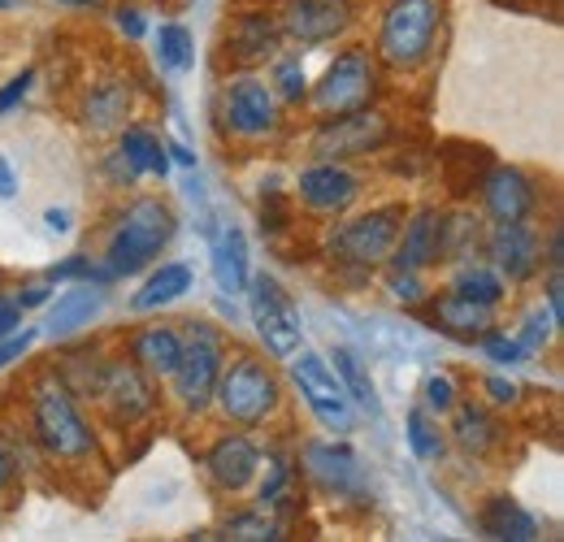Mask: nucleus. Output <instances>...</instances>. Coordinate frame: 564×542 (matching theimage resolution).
Masks as SVG:
<instances>
[{"instance_id": "10", "label": "nucleus", "mask_w": 564, "mask_h": 542, "mask_svg": "<svg viewBox=\"0 0 564 542\" xmlns=\"http://www.w3.org/2000/svg\"><path fill=\"white\" fill-rule=\"evenodd\" d=\"M91 404L100 412V421L109 430H135L148 416H156L161 408V382L148 378L140 365H131L127 356H105L100 382Z\"/></svg>"}, {"instance_id": "56", "label": "nucleus", "mask_w": 564, "mask_h": 542, "mask_svg": "<svg viewBox=\"0 0 564 542\" xmlns=\"http://www.w3.org/2000/svg\"><path fill=\"white\" fill-rule=\"evenodd\" d=\"M165 152H170V161H178V165L196 170V152H187V143H178V139H165Z\"/></svg>"}, {"instance_id": "20", "label": "nucleus", "mask_w": 564, "mask_h": 542, "mask_svg": "<svg viewBox=\"0 0 564 542\" xmlns=\"http://www.w3.org/2000/svg\"><path fill=\"white\" fill-rule=\"evenodd\" d=\"M539 204V183L517 165H491L478 183V208L487 221H534Z\"/></svg>"}, {"instance_id": "4", "label": "nucleus", "mask_w": 564, "mask_h": 542, "mask_svg": "<svg viewBox=\"0 0 564 542\" xmlns=\"http://www.w3.org/2000/svg\"><path fill=\"white\" fill-rule=\"evenodd\" d=\"M447 4L443 0H387L373 31V57L391 74H417L434 62L443 35Z\"/></svg>"}, {"instance_id": "30", "label": "nucleus", "mask_w": 564, "mask_h": 542, "mask_svg": "<svg viewBox=\"0 0 564 542\" xmlns=\"http://www.w3.org/2000/svg\"><path fill=\"white\" fill-rule=\"evenodd\" d=\"M447 286H452L456 295L482 304V308H499V304L508 300V282H503V278L495 273L491 261H482V257L456 261V265H452V278H447Z\"/></svg>"}, {"instance_id": "55", "label": "nucleus", "mask_w": 564, "mask_h": 542, "mask_svg": "<svg viewBox=\"0 0 564 542\" xmlns=\"http://www.w3.org/2000/svg\"><path fill=\"white\" fill-rule=\"evenodd\" d=\"M18 196V170H13V161L0 152V200H13Z\"/></svg>"}, {"instance_id": "36", "label": "nucleus", "mask_w": 564, "mask_h": 542, "mask_svg": "<svg viewBox=\"0 0 564 542\" xmlns=\"http://www.w3.org/2000/svg\"><path fill=\"white\" fill-rule=\"evenodd\" d=\"M221 539L226 542H279L286 539V525H282L279 517L270 512V508H239V512H230L226 521H221Z\"/></svg>"}, {"instance_id": "35", "label": "nucleus", "mask_w": 564, "mask_h": 542, "mask_svg": "<svg viewBox=\"0 0 564 542\" xmlns=\"http://www.w3.org/2000/svg\"><path fill=\"white\" fill-rule=\"evenodd\" d=\"M261 469H265V477L257 474L261 477V486H257V508H270V512L279 517L282 508L295 499V477H300V469H295V460L282 456V452H265Z\"/></svg>"}, {"instance_id": "26", "label": "nucleus", "mask_w": 564, "mask_h": 542, "mask_svg": "<svg viewBox=\"0 0 564 542\" xmlns=\"http://www.w3.org/2000/svg\"><path fill=\"white\" fill-rule=\"evenodd\" d=\"M105 286H91V282H78L70 291H62L57 300H48V322H44V335L48 339H74L83 335L100 313H105Z\"/></svg>"}, {"instance_id": "11", "label": "nucleus", "mask_w": 564, "mask_h": 542, "mask_svg": "<svg viewBox=\"0 0 564 542\" xmlns=\"http://www.w3.org/2000/svg\"><path fill=\"white\" fill-rule=\"evenodd\" d=\"M286 365H291V387H295V395L304 400V408L313 412V421H317L326 434L348 438L356 430V404L348 400L339 373L330 369V356H317V351L300 347Z\"/></svg>"}, {"instance_id": "6", "label": "nucleus", "mask_w": 564, "mask_h": 542, "mask_svg": "<svg viewBox=\"0 0 564 542\" xmlns=\"http://www.w3.org/2000/svg\"><path fill=\"white\" fill-rule=\"evenodd\" d=\"M178 326H183V356L170 373V404L183 421H196L213 408V387L230 356V339L213 322H178Z\"/></svg>"}, {"instance_id": "44", "label": "nucleus", "mask_w": 564, "mask_h": 542, "mask_svg": "<svg viewBox=\"0 0 564 542\" xmlns=\"http://www.w3.org/2000/svg\"><path fill=\"white\" fill-rule=\"evenodd\" d=\"M521 387L512 382V378H503V373H487L482 378V404L495 408V412H508V408H517L521 404Z\"/></svg>"}, {"instance_id": "19", "label": "nucleus", "mask_w": 564, "mask_h": 542, "mask_svg": "<svg viewBox=\"0 0 564 542\" xmlns=\"http://www.w3.org/2000/svg\"><path fill=\"white\" fill-rule=\"evenodd\" d=\"M282 48V26L274 9H239L221 35V57L235 69H257L274 62Z\"/></svg>"}, {"instance_id": "46", "label": "nucleus", "mask_w": 564, "mask_h": 542, "mask_svg": "<svg viewBox=\"0 0 564 542\" xmlns=\"http://www.w3.org/2000/svg\"><path fill=\"white\" fill-rule=\"evenodd\" d=\"M35 83H40V69L35 66H26L22 74H13V78L0 87V118H4V113H13V109L31 96V87H35Z\"/></svg>"}, {"instance_id": "47", "label": "nucleus", "mask_w": 564, "mask_h": 542, "mask_svg": "<svg viewBox=\"0 0 564 542\" xmlns=\"http://www.w3.org/2000/svg\"><path fill=\"white\" fill-rule=\"evenodd\" d=\"M113 26H118V35L131 40V44H140L143 35H148V18H143L140 4H118V9H113Z\"/></svg>"}, {"instance_id": "5", "label": "nucleus", "mask_w": 564, "mask_h": 542, "mask_svg": "<svg viewBox=\"0 0 564 542\" xmlns=\"http://www.w3.org/2000/svg\"><path fill=\"white\" fill-rule=\"evenodd\" d=\"M404 204H373V208H360V213H344V221H335L322 239V252L335 261V270H352L360 278H369L373 270L387 265L395 239H400V226H404Z\"/></svg>"}, {"instance_id": "57", "label": "nucleus", "mask_w": 564, "mask_h": 542, "mask_svg": "<svg viewBox=\"0 0 564 542\" xmlns=\"http://www.w3.org/2000/svg\"><path fill=\"white\" fill-rule=\"evenodd\" d=\"M57 4H66V9H100L105 0H57Z\"/></svg>"}, {"instance_id": "18", "label": "nucleus", "mask_w": 564, "mask_h": 542, "mask_svg": "<svg viewBox=\"0 0 564 542\" xmlns=\"http://www.w3.org/2000/svg\"><path fill=\"white\" fill-rule=\"evenodd\" d=\"M261 460L265 452L248 430H226L200 452V469L217 495H243L261 474Z\"/></svg>"}, {"instance_id": "41", "label": "nucleus", "mask_w": 564, "mask_h": 542, "mask_svg": "<svg viewBox=\"0 0 564 542\" xmlns=\"http://www.w3.org/2000/svg\"><path fill=\"white\" fill-rule=\"evenodd\" d=\"M556 330H561V322L543 308V304H534L530 313H525V322H521V330H517V343L525 347V356H539L547 343L556 339Z\"/></svg>"}, {"instance_id": "42", "label": "nucleus", "mask_w": 564, "mask_h": 542, "mask_svg": "<svg viewBox=\"0 0 564 542\" xmlns=\"http://www.w3.org/2000/svg\"><path fill=\"white\" fill-rule=\"evenodd\" d=\"M478 347H482V356H487L491 365H499V369H512V365H525V360H530L525 347L517 343V335H508V330H499V326H491V330L478 339Z\"/></svg>"}, {"instance_id": "31", "label": "nucleus", "mask_w": 564, "mask_h": 542, "mask_svg": "<svg viewBox=\"0 0 564 542\" xmlns=\"http://www.w3.org/2000/svg\"><path fill=\"white\" fill-rule=\"evenodd\" d=\"M118 148L135 165L140 178H161V183L170 178V152H165V139L156 136V131H148V127H122L118 131Z\"/></svg>"}, {"instance_id": "51", "label": "nucleus", "mask_w": 564, "mask_h": 542, "mask_svg": "<svg viewBox=\"0 0 564 542\" xmlns=\"http://www.w3.org/2000/svg\"><path fill=\"white\" fill-rule=\"evenodd\" d=\"M564 270H547V286H543V295H547V313L564 322Z\"/></svg>"}, {"instance_id": "58", "label": "nucleus", "mask_w": 564, "mask_h": 542, "mask_svg": "<svg viewBox=\"0 0 564 542\" xmlns=\"http://www.w3.org/2000/svg\"><path fill=\"white\" fill-rule=\"evenodd\" d=\"M0 9H13V0H0Z\"/></svg>"}, {"instance_id": "27", "label": "nucleus", "mask_w": 564, "mask_h": 542, "mask_svg": "<svg viewBox=\"0 0 564 542\" xmlns=\"http://www.w3.org/2000/svg\"><path fill=\"white\" fill-rule=\"evenodd\" d=\"M209 265H213V278H217V291H221V295H243L252 261H248V239H243V230H239L235 221H226V226L213 230Z\"/></svg>"}, {"instance_id": "40", "label": "nucleus", "mask_w": 564, "mask_h": 542, "mask_svg": "<svg viewBox=\"0 0 564 542\" xmlns=\"http://www.w3.org/2000/svg\"><path fill=\"white\" fill-rule=\"evenodd\" d=\"M382 286H387V295H391L400 308H409V313H417L425 304V295H430V282H425V273H417V270H391V265H387Z\"/></svg>"}, {"instance_id": "7", "label": "nucleus", "mask_w": 564, "mask_h": 542, "mask_svg": "<svg viewBox=\"0 0 564 542\" xmlns=\"http://www.w3.org/2000/svg\"><path fill=\"white\" fill-rule=\"evenodd\" d=\"M217 122L239 143H270L286 127V109L279 105L274 87L257 69H235L217 87Z\"/></svg>"}, {"instance_id": "29", "label": "nucleus", "mask_w": 564, "mask_h": 542, "mask_svg": "<svg viewBox=\"0 0 564 542\" xmlns=\"http://www.w3.org/2000/svg\"><path fill=\"white\" fill-rule=\"evenodd\" d=\"M196 286V273L183 261H161L156 270L143 278V286L131 295V313H161L170 304H178L187 291Z\"/></svg>"}, {"instance_id": "14", "label": "nucleus", "mask_w": 564, "mask_h": 542, "mask_svg": "<svg viewBox=\"0 0 564 542\" xmlns=\"http://www.w3.org/2000/svg\"><path fill=\"white\" fill-rule=\"evenodd\" d=\"M279 26L286 44L300 48H322V44H339L348 40L356 26V4L352 0H282Z\"/></svg>"}, {"instance_id": "49", "label": "nucleus", "mask_w": 564, "mask_h": 542, "mask_svg": "<svg viewBox=\"0 0 564 542\" xmlns=\"http://www.w3.org/2000/svg\"><path fill=\"white\" fill-rule=\"evenodd\" d=\"M105 178H109V187H122V192H131V187L140 183V174H135V165L122 156V148H113V152L105 156Z\"/></svg>"}, {"instance_id": "37", "label": "nucleus", "mask_w": 564, "mask_h": 542, "mask_svg": "<svg viewBox=\"0 0 564 542\" xmlns=\"http://www.w3.org/2000/svg\"><path fill=\"white\" fill-rule=\"evenodd\" d=\"M152 57H156V66L170 69V74H187V69L196 66V40H192V31L183 26V22H161L156 26V35H152Z\"/></svg>"}, {"instance_id": "39", "label": "nucleus", "mask_w": 564, "mask_h": 542, "mask_svg": "<svg viewBox=\"0 0 564 542\" xmlns=\"http://www.w3.org/2000/svg\"><path fill=\"white\" fill-rule=\"evenodd\" d=\"M295 217H300V208H295V196H291L286 187H279V183L261 187L257 221H261V235H265V239H279V235H286V230L295 226Z\"/></svg>"}, {"instance_id": "23", "label": "nucleus", "mask_w": 564, "mask_h": 542, "mask_svg": "<svg viewBox=\"0 0 564 542\" xmlns=\"http://www.w3.org/2000/svg\"><path fill=\"white\" fill-rule=\"evenodd\" d=\"M387 265L417 273L438 265V204H417L404 213V226H400V239H395Z\"/></svg>"}, {"instance_id": "52", "label": "nucleus", "mask_w": 564, "mask_h": 542, "mask_svg": "<svg viewBox=\"0 0 564 542\" xmlns=\"http://www.w3.org/2000/svg\"><path fill=\"white\" fill-rule=\"evenodd\" d=\"M13 330H22V308L13 295H0V339H9Z\"/></svg>"}, {"instance_id": "16", "label": "nucleus", "mask_w": 564, "mask_h": 542, "mask_svg": "<svg viewBox=\"0 0 564 542\" xmlns=\"http://www.w3.org/2000/svg\"><path fill=\"white\" fill-rule=\"evenodd\" d=\"M135 105H140V91L131 74H96L83 83L74 118L87 136H118L122 127H131Z\"/></svg>"}, {"instance_id": "33", "label": "nucleus", "mask_w": 564, "mask_h": 542, "mask_svg": "<svg viewBox=\"0 0 564 542\" xmlns=\"http://www.w3.org/2000/svg\"><path fill=\"white\" fill-rule=\"evenodd\" d=\"M404 438H409V452L422 460V465H443L447 460V425H443V416H434V412H425L422 404L409 408V416H404Z\"/></svg>"}, {"instance_id": "12", "label": "nucleus", "mask_w": 564, "mask_h": 542, "mask_svg": "<svg viewBox=\"0 0 564 542\" xmlns=\"http://www.w3.org/2000/svg\"><path fill=\"white\" fill-rule=\"evenodd\" d=\"M248 313L257 326V339L265 347L270 360H291L304 347V326L291 291H282L274 273H248Z\"/></svg>"}, {"instance_id": "22", "label": "nucleus", "mask_w": 564, "mask_h": 542, "mask_svg": "<svg viewBox=\"0 0 564 542\" xmlns=\"http://www.w3.org/2000/svg\"><path fill=\"white\" fill-rule=\"evenodd\" d=\"M122 356L131 365H140L148 378L156 382H170L178 356H183V326L174 322H152V326H135L127 339H122Z\"/></svg>"}, {"instance_id": "43", "label": "nucleus", "mask_w": 564, "mask_h": 542, "mask_svg": "<svg viewBox=\"0 0 564 542\" xmlns=\"http://www.w3.org/2000/svg\"><path fill=\"white\" fill-rule=\"evenodd\" d=\"M456 404H460V387H456V378H452V373H430V378L422 382V408L425 412L447 416Z\"/></svg>"}, {"instance_id": "21", "label": "nucleus", "mask_w": 564, "mask_h": 542, "mask_svg": "<svg viewBox=\"0 0 564 542\" xmlns=\"http://www.w3.org/2000/svg\"><path fill=\"white\" fill-rule=\"evenodd\" d=\"M417 313L425 317L430 330H438V335H447V339H456V343H478L495 326V308H482V304L456 295L452 286L430 291Z\"/></svg>"}, {"instance_id": "3", "label": "nucleus", "mask_w": 564, "mask_h": 542, "mask_svg": "<svg viewBox=\"0 0 564 542\" xmlns=\"http://www.w3.org/2000/svg\"><path fill=\"white\" fill-rule=\"evenodd\" d=\"M178 235V213L161 196H131L113 213V226L105 235V265L118 278H135L152 270L165 248Z\"/></svg>"}, {"instance_id": "28", "label": "nucleus", "mask_w": 564, "mask_h": 542, "mask_svg": "<svg viewBox=\"0 0 564 542\" xmlns=\"http://www.w3.org/2000/svg\"><path fill=\"white\" fill-rule=\"evenodd\" d=\"M478 525L487 539L499 542H534L539 539V517L525 512L512 495H487L478 508Z\"/></svg>"}, {"instance_id": "24", "label": "nucleus", "mask_w": 564, "mask_h": 542, "mask_svg": "<svg viewBox=\"0 0 564 542\" xmlns=\"http://www.w3.org/2000/svg\"><path fill=\"white\" fill-rule=\"evenodd\" d=\"M447 443L460 447L474 460H487L495 447L503 443V425L495 416V408H487L482 400H465L447 412Z\"/></svg>"}, {"instance_id": "32", "label": "nucleus", "mask_w": 564, "mask_h": 542, "mask_svg": "<svg viewBox=\"0 0 564 542\" xmlns=\"http://www.w3.org/2000/svg\"><path fill=\"white\" fill-rule=\"evenodd\" d=\"M53 369H57V378L70 387L83 404H91L96 382H100V369H105V351H100V347H91V343H83V347L62 351V356L53 360Z\"/></svg>"}, {"instance_id": "1", "label": "nucleus", "mask_w": 564, "mask_h": 542, "mask_svg": "<svg viewBox=\"0 0 564 542\" xmlns=\"http://www.w3.org/2000/svg\"><path fill=\"white\" fill-rule=\"evenodd\" d=\"M22 434L31 438L40 460L53 465V469H91V465L105 460L96 421L87 416L83 400L57 378L53 365L35 369L31 382H26Z\"/></svg>"}, {"instance_id": "13", "label": "nucleus", "mask_w": 564, "mask_h": 542, "mask_svg": "<svg viewBox=\"0 0 564 542\" xmlns=\"http://www.w3.org/2000/svg\"><path fill=\"white\" fill-rule=\"evenodd\" d=\"M300 474L308 477L313 490H322L326 499H344V503H373L365 465L344 438H308L300 447Z\"/></svg>"}, {"instance_id": "48", "label": "nucleus", "mask_w": 564, "mask_h": 542, "mask_svg": "<svg viewBox=\"0 0 564 542\" xmlns=\"http://www.w3.org/2000/svg\"><path fill=\"white\" fill-rule=\"evenodd\" d=\"M13 300H18V308H22V313L44 308V304L53 300V282H48V278H26V282H18Z\"/></svg>"}, {"instance_id": "25", "label": "nucleus", "mask_w": 564, "mask_h": 542, "mask_svg": "<svg viewBox=\"0 0 564 542\" xmlns=\"http://www.w3.org/2000/svg\"><path fill=\"white\" fill-rule=\"evenodd\" d=\"M482 239H487V217L482 213H474L469 204L438 208V265L482 257Z\"/></svg>"}, {"instance_id": "2", "label": "nucleus", "mask_w": 564, "mask_h": 542, "mask_svg": "<svg viewBox=\"0 0 564 542\" xmlns=\"http://www.w3.org/2000/svg\"><path fill=\"white\" fill-rule=\"evenodd\" d=\"M286 404V387L274 360H265V351H235L226 356L217 387H213V408L226 425L235 430H265L282 416Z\"/></svg>"}, {"instance_id": "8", "label": "nucleus", "mask_w": 564, "mask_h": 542, "mask_svg": "<svg viewBox=\"0 0 564 542\" xmlns=\"http://www.w3.org/2000/svg\"><path fill=\"white\" fill-rule=\"evenodd\" d=\"M378 96H382V66L369 44L352 40L335 53V62L308 87L304 105L313 109V118H339V113H352L365 105H378Z\"/></svg>"}, {"instance_id": "38", "label": "nucleus", "mask_w": 564, "mask_h": 542, "mask_svg": "<svg viewBox=\"0 0 564 542\" xmlns=\"http://www.w3.org/2000/svg\"><path fill=\"white\" fill-rule=\"evenodd\" d=\"M270 87H274L282 109H300V105L308 100L313 78H308V69H304V62H300L295 53H286V57H274V62H270Z\"/></svg>"}, {"instance_id": "54", "label": "nucleus", "mask_w": 564, "mask_h": 542, "mask_svg": "<svg viewBox=\"0 0 564 542\" xmlns=\"http://www.w3.org/2000/svg\"><path fill=\"white\" fill-rule=\"evenodd\" d=\"M44 226H48V235H70L74 213L70 208H48V213H44Z\"/></svg>"}, {"instance_id": "50", "label": "nucleus", "mask_w": 564, "mask_h": 542, "mask_svg": "<svg viewBox=\"0 0 564 542\" xmlns=\"http://www.w3.org/2000/svg\"><path fill=\"white\" fill-rule=\"evenodd\" d=\"M35 339H40V335H35V330H26V326H22V330H13L9 339H0V373H4L13 360H22V356L35 347Z\"/></svg>"}, {"instance_id": "17", "label": "nucleus", "mask_w": 564, "mask_h": 542, "mask_svg": "<svg viewBox=\"0 0 564 542\" xmlns=\"http://www.w3.org/2000/svg\"><path fill=\"white\" fill-rule=\"evenodd\" d=\"M482 257L508 286H525L543 273V235L534 221H487Z\"/></svg>"}, {"instance_id": "53", "label": "nucleus", "mask_w": 564, "mask_h": 542, "mask_svg": "<svg viewBox=\"0 0 564 542\" xmlns=\"http://www.w3.org/2000/svg\"><path fill=\"white\" fill-rule=\"evenodd\" d=\"M543 265H547V270H564L561 226H552V230H547V248H543Z\"/></svg>"}, {"instance_id": "9", "label": "nucleus", "mask_w": 564, "mask_h": 542, "mask_svg": "<svg viewBox=\"0 0 564 542\" xmlns=\"http://www.w3.org/2000/svg\"><path fill=\"white\" fill-rule=\"evenodd\" d=\"M391 139H395V122L378 105H365V109L339 113V118H317L304 148L313 161H360V156L387 152Z\"/></svg>"}, {"instance_id": "34", "label": "nucleus", "mask_w": 564, "mask_h": 542, "mask_svg": "<svg viewBox=\"0 0 564 542\" xmlns=\"http://www.w3.org/2000/svg\"><path fill=\"white\" fill-rule=\"evenodd\" d=\"M330 369L339 373V382H344V391H348V400H352L360 412H369L373 421L382 416V400H378V387H373V378H369V369L360 365V356L348 351V347H335L330 351Z\"/></svg>"}, {"instance_id": "45", "label": "nucleus", "mask_w": 564, "mask_h": 542, "mask_svg": "<svg viewBox=\"0 0 564 542\" xmlns=\"http://www.w3.org/2000/svg\"><path fill=\"white\" fill-rule=\"evenodd\" d=\"M22 486H26V477H22V460L13 456V443L0 434V499H13Z\"/></svg>"}, {"instance_id": "15", "label": "nucleus", "mask_w": 564, "mask_h": 542, "mask_svg": "<svg viewBox=\"0 0 564 542\" xmlns=\"http://www.w3.org/2000/svg\"><path fill=\"white\" fill-rule=\"evenodd\" d=\"M291 196H295V208H304L313 217H344L365 196V178L348 161H313L300 170Z\"/></svg>"}]
</instances>
